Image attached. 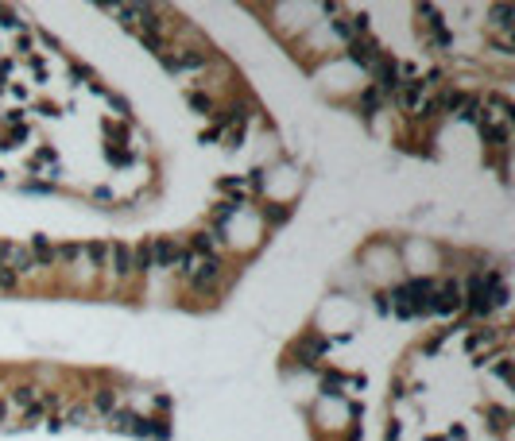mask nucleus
<instances>
[{
    "label": "nucleus",
    "instance_id": "nucleus-3",
    "mask_svg": "<svg viewBox=\"0 0 515 441\" xmlns=\"http://www.w3.org/2000/svg\"><path fill=\"white\" fill-rule=\"evenodd\" d=\"M372 74H376V86H372V89H380V93H395V89L403 86V78H399V62L388 59V55H380V59H376Z\"/></svg>",
    "mask_w": 515,
    "mask_h": 441
},
{
    "label": "nucleus",
    "instance_id": "nucleus-24",
    "mask_svg": "<svg viewBox=\"0 0 515 441\" xmlns=\"http://www.w3.org/2000/svg\"><path fill=\"white\" fill-rule=\"evenodd\" d=\"M186 101H190V108H194V112H202V117H214V97H205V93H198V89H194V93H190Z\"/></svg>",
    "mask_w": 515,
    "mask_h": 441
},
{
    "label": "nucleus",
    "instance_id": "nucleus-14",
    "mask_svg": "<svg viewBox=\"0 0 515 441\" xmlns=\"http://www.w3.org/2000/svg\"><path fill=\"white\" fill-rule=\"evenodd\" d=\"M132 271H136V275L156 271V264H151V244H136V248H132Z\"/></svg>",
    "mask_w": 515,
    "mask_h": 441
},
{
    "label": "nucleus",
    "instance_id": "nucleus-13",
    "mask_svg": "<svg viewBox=\"0 0 515 441\" xmlns=\"http://www.w3.org/2000/svg\"><path fill=\"white\" fill-rule=\"evenodd\" d=\"M93 406H97V411H101V414H105V418H109V414H113V411H120V395L113 391V387H101V391L93 395Z\"/></svg>",
    "mask_w": 515,
    "mask_h": 441
},
{
    "label": "nucleus",
    "instance_id": "nucleus-27",
    "mask_svg": "<svg viewBox=\"0 0 515 441\" xmlns=\"http://www.w3.org/2000/svg\"><path fill=\"white\" fill-rule=\"evenodd\" d=\"M287 217H291V206H268L263 209V221H268V225H283Z\"/></svg>",
    "mask_w": 515,
    "mask_h": 441
},
{
    "label": "nucleus",
    "instance_id": "nucleus-9",
    "mask_svg": "<svg viewBox=\"0 0 515 441\" xmlns=\"http://www.w3.org/2000/svg\"><path fill=\"white\" fill-rule=\"evenodd\" d=\"M476 128H480V136H485L488 147H507V124H492V117H480L476 120Z\"/></svg>",
    "mask_w": 515,
    "mask_h": 441
},
{
    "label": "nucleus",
    "instance_id": "nucleus-48",
    "mask_svg": "<svg viewBox=\"0 0 515 441\" xmlns=\"http://www.w3.org/2000/svg\"><path fill=\"white\" fill-rule=\"evenodd\" d=\"M8 418V399H0V422Z\"/></svg>",
    "mask_w": 515,
    "mask_h": 441
},
{
    "label": "nucleus",
    "instance_id": "nucleus-39",
    "mask_svg": "<svg viewBox=\"0 0 515 441\" xmlns=\"http://www.w3.org/2000/svg\"><path fill=\"white\" fill-rule=\"evenodd\" d=\"M50 182H24V194H50Z\"/></svg>",
    "mask_w": 515,
    "mask_h": 441
},
{
    "label": "nucleus",
    "instance_id": "nucleus-11",
    "mask_svg": "<svg viewBox=\"0 0 515 441\" xmlns=\"http://www.w3.org/2000/svg\"><path fill=\"white\" fill-rule=\"evenodd\" d=\"M31 259H35V267H50V264H55V248H50L47 236H31Z\"/></svg>",
    "mask_w": 515,
    "mask_h": 441
},
{
    "label": "nucleus",
    "instance_id": "nucleus-37",
    "mask_svg": "<svg viewBox=\"0 0 515 441\" xmlns=\"http://www.w3.org/2000/svg\"><path fill=\"white\" fill-rule=\"evenodd\" d=\"M12 286H20V275L12 267H0V291H12Z\"/></svg>",
    "mask_w": 515,
    "mask_h": 441
},
{
    "label": "nucleus",
    "instance_id": "nucleus-44",
    "mask_svg": "<svg viewBox=\"0 0 515 441\" xmlns=\"http://www.w3.org/2000/svg\"><path fill=\"white\" fill-rule=\"evenodd\" d=\"M399 433H403V426L391 418V422H388V430H384V438H388V441H399Z\"/></svg>",
    "mask_w": 515,
    "mask_h": 441
},
{
    "label": "nucleus",
    "instance_id": "nucleus-41",
    "mask_svg": "<svg viewBox=\"0 0 515 441\" xmlns=\"http://www.w3.org/2000/svg\"><path fill=\"white\" fill-rule=\"evenodd\" d=\"M244 144V124H236V128H229V147H241Z\"/></svg>",
    "mask_w": 515,
    "mask_h": 441
},
{
    "label": "nucleus",
    "instance_id": "nucleus-28",
    "mask_svg": "<svg viewBox=\"0 0 515 441\" xmlns=\"http://www.w3.org/2000/svg\"><path fill=\"white\" fill-rule=\"evenodd\" d=\"M236 209H241V206H236V202H217V209H214V225L221 228L225 221H229V217L236 213Z\"/></svg>",
    "mask_w": 515,
    "mask_h": 441
},
{
    "label": "nucleus",
    "instance_id": "nucleus-32",
    "mask_svg": "<svg viewBox=\"0 0 515 441\" xmlns=\"http://www.w3.org/2000/svg\"><path fill=\"white\" fill-rule=\"evenodd\" d=\"M86 252H89V259H93L97 267H105V264H109V244H101V240H97V244H89Z\"/></svg>",
    "mask_w": 515,
    "mask_h": 441
},
{
    "label": "nucleus",
    "instance_id": "nucleus-47",
    "mask_svg": "<svg viewBox=\"0 0 515 441\" xmlns=\"http://www.w3.org/2000/svg\"><path fill=\"white\" fill-rule=\"evenodd\" d=\"M8 74H12V62H8V59H0V78H8Z\"/></svg>",
    "mask_w": 515,
    "mask_h": 441
},
{
    "label": "nucleus",
    "instance_id": "nucleus-45",
    "mask_svg": "<svg viewBox=\"0 0 515 441\" xmlns=\"http://www.w3.org/2000/svg\"><path fill=\"white\" fill-rule=\"evenodd\" d=\"M4 124H24V112H20V108H12V112H4Z\"/></svg>",
    "mask_w": 515,
    "mask_h": 441
},
{
    "label": "nucleus",
    "instance_id": "nucleus-29",
    "mask_svg": "<svg viewBox=\"0 0 515 441\" xmlns=\"http://www.w3.org/2000/svg\"><path fill=\"white\" fill-rule=\"evenodd\" d=\"M333 31H337V35H341L345 43H353V39H357V28H353V20H349V16H341V20H333Z\"/></svg>",
    "mask_w": 515,
    "mask_h": 441
},
{
    "label": "nucleus",
    "instance_id": "nucleus-19",
    "mask_svg": "<svg viewBox=\"0 0 515 441\" xmlns=\"http://www.w3.org/2000/svg\"><path fill=\"white\" fill-rule=\"evenodd\" d=\"M465 93H461V89H446V93H442V97H438V112H457V108L465 105Z\"/></svg>",
    "mask_w": 515,
    "mask_h": 441
},
{
    "label": "nucleus",
    "instance_id": "nucleus-8",
    "mask_svg": "<svg viewBox=\"0 0 515 441\" xmlns=\"http://www.w3.org/2000/svg\"><path fill=\"white\" fill-rule=\"evenodd\" d=\"M395 101L407 108V112H418V105L427 101V86H422V81H403V86L395 89Z\"/></svg>",
    "mask_w": 515,
    "mask_h": 441
},
{
    "label": "nucleus",
    "instance_id": "nucleus-43",
    "mask_svg": "<svg viewBox=\"0 0 515 441\" xmlns=\"http://www.w3.org/2000/svg\"><path fill=\"white\" fill-rule=\"evenodd\" d=\"M16 50H20V55H31V35H28V31H20V39H16Z\"/></svg>",
    "mask_w": 515,
    "mask_h": 441
},
{
    "label": "nucleus",
    "instance_id": "nucleus-35",
    "mask_svg": "<svg viewBox=\"0 0 515 441\" xmlns=\"http://www.w3.org/2000/svg\"><path fill=\"white\" fill-rule=\"evenodd\" d=\"M89 418H93V414H89V406H74V411L66 414L70 426H89Z\"/></svg>",
    "mask_w": 515,
    "mask_h": 441
},
{
    "label": "nucleus",
    "instance_id": "nucleus-20",
    "mask_svg": "<svg viewBox=\"0 0 515 441\" xmlns=\"http://www.w3.org/2000/svg\"><path fill=\"white\" fill-rule=\"evenodd\" d=\"M512 16L515 12L512 8H504V4H496V8H488V23H492V28H500V31H512Z\"/></svg>",
    "mask_w": 515,
    "mask_h": 441
},
{
    "label": "nucleus",
    "instance_id": "nucleus-22",
    "mask_svg": "<svg viewBox=\"0 0 515 441\" xmlns=\"http://www.w3.org/2000/svg\"><path fill=\"white\" fill-rule=\"evenodd\" d=\"M43 163H47V167H55V163H59V151H55V147H47V144H43L39 151L31 155V163H28V167H31V170H39Z\"/></svg>",
    "mask_w": 515,
    "mask_h": 441
},
{
    "label": "nucleus",
    "instance_id": "nucleus-31",
    "mask_svg": "<svg viewBox=\"0 0 515 441\" xmlns=\"http://www.w3.org/2000/svg\"><path fill=\"white\" fill-rule=\"evenodd\" d=\"M341 383H345V375H341V372H326V375H321V387H326L330 395H341Z\"/></svg>",
    "mask_w": 515,
    "mask_h": 441
},
{
    "label": "nucleus",
    "instance_id": "nucleus-1",
    "mask_svg": "<svg viewBox=\"0 0 515 441\" xmlns=\"http://www.w3.org/2000/svg\"><path fill=\"white\" fill-rule=\"evenodd\" d=\"M415 12H418V31L427 28V43H430V47H438V50H449V47H453V35H449L446 20L438 16L434 4H418Z\"/></svg>",
    "mask_w": 515,
    "mask_h": 441
},
{
    "label": "nucleus",
    "instance_id": "nucleus-50",
    "mask_svg": "<svg viewBox=\"0 0 515 441\" xmlns=\"http://www.w3.org/2000/svg\"><path fill=\"white\" fill-rule=\"evenodd\" d=\"M427 441H446V438H427Z\"/></svg>",
    "mask_w": 515,
    "mask_h": 441
},
{
    "label": "nucleus",
    "instance_id": "nucleus-6",
    "mask_svg": "<svg viewBox=\"0 0 515 441\" xmlns=\"http://www.w3.org/2000/svg\"><path fill=\"white\" fill-rule=\"evenodd\" d=\"M345 59H349L353 66H360V70H372L376 59H380V47L372 39H364V35H357V39L349 43V50H345Z\"/></svg>",
    "mask_w": 515,
    "mask_h": 441
},
{
    "label": "nucleus",
    "instance_id": "nucleus-5",
    "mask_svg": "<svg viewBox=\"0 0 515 441\" xmlns=\"http://www.w3.org/2000/svg\"><path fill=\"white\" fill-rule=\"evenodd\" d=\"M461 306H465L473 317H488V314H492V298H488V286L480 283V275H473V279H469V298Z\"/></svg>",
    "mask_w": 515,
    "mask_h": 441
},
{
    "label": "nucleus",
    "instance_id": "nucleus-15",
    "mask_svg": "<svg viewBox=\"0 0 515 441\" xmlns=\"http://www.w3.org/2000/svg\"><path fill=\"white\" fill-rule=\"evenodd\" d=\"M485 418L496 433H507V426H512V411H504V406H485Z\"/></svg>",
    "mask_w": 515,
    "mask_h": 441
},
{
    "label": "nucleus",
    "instance_id": "nucleus-40",
    "mask_svg": "<svg viewBox=\"0 0 515 441\" xmlns=\"http://www.w3.org/2000/svg\"><path fill=\"white\" fill-rule=\"evenodd\" d=\"M59 255H62V259H78V255H82V248H78V244H62L59 252H55V259H59Z\"/></svg>",
    "mask_w": 515,
    "mask_h": 441
},
{
    "label": "nucleus",
    "instance_id": "nucleus-26",
    "mask_svg": "<svg viewBox=\"0 0 515 441\" xmlns=\"http://www.w3.org/2000/svg\"><path fill=\"white\" fill-rule=\"evenodd\" d=\"M194 267H198V255H194V252H178V264H175V271L182 275V279H190V275H194Z\"/></svg>",
    "mask_w": 515,
    "mask_h": 441
},
{
    "label": "nucleus",
    "instance_id": "nucleus-7",
    "mask_svg": "<svg viewBox=\"0 0 515 441\" xmlns=\"http://www.w3.org/2000/svg\"><path fill=\"white\" fill-rule=\"evenodd\" d=\"M178 252H182V248H178L171 236H159V240H151V264L163 267V271H175Z\"/></svg>",
    "mask_w": 515,
    "mask_h": 441
},
{
    "label": "nucleus",
    "instance_id": "nucleus-23",
    "mask_svg": "<svg viewBox=\"0 0 515 441\" xmlns=\"http://www.w3.org/2000/svg\"><path fill=\"white\" fill-rule=\"evenodd\" d=\"M147 438L171 441V422H167V418H147Z\"/></svg>",
    "mask_w": 515,
    "mask_h": 441
},
{
    "label": "nucleus",
    "instance_id": "nucleus-42",
    "mask_svg": "<svg viewBox=\"0 0 515 441\" xmlns=\"http://www.w3.org/2000/svg\"><path fill=\"white\" fill-rule=\"evenodd\" d=\"M109 105L117 108L120 117H132V112H128V101H124V97H113V93H109Z\"/></svg>",
    "mask_w": 515,
    "mask_h": 441
},
{
    "label": "nucleus",
    "instance_id": "nucleus-4",
    "mask_svg": "<svg viewBox=\"0 0 515 441\" xmlns=\"http://www.w3.org/2000/svg\"><path fill=\"white\" fill-rule=\"evenodd\" d=\"M221 259L217 255H205V259H198V267H194V275H190V283L198 286V291H214L217 283H221Z\"/></svg>",
    "mask_w": 515,
    "mask_h": 441
},
{
    "label": "nucleus",
    "instance_id": "nucleus-36",
    "mask_svg": "<svg viewBox=\"0 0 515 441\" xmlns=\"http://www.w3.org/2000/svg\"><path fill=\"white\" fill-rule=\"evenodd\" d=\"M217 186H221L225 194H236V202H241V194H244V178H221Z\"/></svg>",
    "mask_w": 515,
    "mask_h": 441
},
{
    "label": "nucleus",
    "instance_id": "nucleus-49",
    "mask_svg": "<svg viewBox=\"0 0 515 441\" xmlns=\"http://www.w3.org/2000/svg\"><path fill=\"white\" fill-rule=\"evenodd\" d=\"M0 93H8V86H4V78H0Z\"/></svg>",
    "mask_w": 515,
    "mask_h": 441
},
{
    "label": "nucleus",
    "instance_id": "nucleus-12",
    "mask_svg": "<svg viewBox=\"0 0 515 441\" xmlns=\"http://www.w3.org/2000/svg\"><path fill=\"white\" fill-rule=\"evenodd\" d=\"M214 117H217V128L233 124V120H236V124H244V120H248V105H236V101H233V105H225L221 112H214Z\"/></svg>",
    "mask_w": 515,
    "mask_h": 441
},
{
    "label": "nucleus",
    "instance_id": "nucleus-33",
    "mask_svg": "<svg viewBox=\"0 0 515 441\" xmlns=\"http://www.w3.org/2000/svg\"><path fill=\"white\" fill-rule=\"evenodd\" d=\"M0 23H4V28H16V31H28V28H24V20H20V16H16L12 8H4V4H0Z\"/></svg>",
    "mask_w": 515,
    "mask_h": 441
},
{
    "label": "nucleus",
    "instance_id": "nucleus-21",
    "mask_svg": "<svg viewBox=\"0 0 515 441\" xmlns=\"http://www.w3.org/2000/svg\"><path fill=\"white\" fill-rule=\"evenodd\" d=\"M360 108H364V117H376L380 108H384V93H380V89H364V97H360Z\"/></svg>",
    "mask_w": 515,
    "mask_h": 441
},
{
    "label": "nucleus",
    "instance_id": "nucleus-38",
    "mask_svg": "<svg viewBox=\"0 0 515 441\" xmlns=\"http://www.w3.org/2000/svg\"><path fill=\"white\" fill-rule=\"evenodd\" d=\"M492 372L500 375V380H512V356H496V364H492Z\"/></svg>",
    "mask_w": 515,
    "mask_h": 441
},
{
    "label": "nucleus",
    "instance_id": "nucleus-18",
    "mask_svg": "<svg viewBox=\"0 0 515 441\" xmlns=\"http://www.w3.org/2000/svg\"><path fill=\"white\" fill-rule=\"evenodd\" d=\"M105 155H109L113 167H132V163H136V151H128V147H120V144H109Z\"/></svg>",
    "mask_w": 515,
    "mask_h": 441
},
{
    "label": "nucleus",
    "instance_id": "nucleus-16",
    "mask_svg": "<svg viewBox=\"0 0 515 441\" xmlns=\"http://www.w3.org/2000/svg\"><path fill=\"white\" fill-rule=\"evenodd\" d=\"M190 252H194L198 259H205V255H217V240H214V233H198L194 240H190Z\"/></svg>",
    "mask_w": 515,
    "mask_h": 441
},
{
    "label": "nucleus",
    "instance_id": "nucleus-34",
    "mask_svg": "<svg viewBox=\"0 0 515 441\" xmlns=\"http://www.w3.org/2000/svg\"><path fill=\"white\" fill-rule=\"evenodd\" d=\"M28 136H31V132H28V128L20 124V128H12L8 136H4V144H0V147H20V144H24V139H28Z\"/></svg>",
    "mask_w": 515,
    "mask_h": 441
},
{
    "label": "nucleus",
    "instance_id": "nucleus-30",
    "mask_svg": "<svg viewBox=\"0 0 515 441\" xmlns=\"http://www.w3.org/2000/svg\"><path fill=\"white\" fill-rule=\"evenodd\" d=\"M140 43H144V47L151 50V55H159V59L167 55V43H163V35H140Z\"/></svg>",
    "mask_w": 515,
    "mask_h": 441
},
{
    "label": "nucleus",
    "instance_id": "nucleus-46",
    "mask_svg": "<svg viewBox=\"0 0 515 441\" xmlns=\"http://www.w3.org/2000/svg\"><path fill=\"white\" fill-rule=\"evenodd\" d=\"M449 441H465V430H461V426H449Z\"/></svg>",
    "mask_w": 515,
    "mask_h": 441
},
{
    "label": "nucleus",
    "instance_id": "nucleus-10",
    "mask_svg": "<svg viewBox=\"0 0 515 441\" xmlns=\"http://www.w3.org/2000/svg\"><path fill=\"white\" fill-rule=\"evenodd\" d=\"M109 255H113V275H117V279H128V275H132V248H128V244H113V248H109Z\"/></svg>",
    "mask_w": 515,
    "mask_h": 441
},
{
    "label": "nucleus",
    "instance_id": "nucleus-17",
    "mask_svg": "<svg viewBox=\"0 0 515 441\" xmlns=\"http://www.w3.org/2000/svg\"><path fill=\"white\" fill-rule=\"evenodd\" d=\"M8 406H24V411H31V406H35V387H28V383H24V387H12V391H8Z\"/></svg>",
    "mask_w": 515,
    "mask_h": 441
},
{
    "label": "nucleus",
    "instance_id": "nucleus-2",
    "mask_svg": "<svg viewBox=\"0 0 515 441\" xmlns=\"http://www.w3.org/2000/svg\"><path fill=\"white\" fill-rule=\"evenodd\" d=\"M461 302H465L461 283H442L430 294V314H453V310H461Z\"/></svg>",
    "mask_w": 515,
    "mask_h": 441
},
{
    "label": "nucleus",
    "instance_id": "nucleus-25",
    "mask_svg": "<svg viewBox=\"0 0 515 441\" xmlns=\"http://www.w3.org/2000/svg\"><path fill=\"white\" fill-rule=\"evenodd\" d=\"M496 337H500L496 329H485V333H469V353H480V349H488Z\"/></svg>",
    "mask_w": 515,
    "mask_h": 441
}]
</instances>
